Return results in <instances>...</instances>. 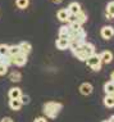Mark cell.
<instances>
[{
  "label": "cell",
  "instance_id": "obj_22",
  "mask_svg": "<svg viewBox=\"0 0 114 122\" xmlns=\"http://www.w3.org/2000/svg\"><path fill=\"white\" fill-rule=\"evenodd\" d=\"M9 54V45L6 44H1L0 45V55L1 57H5V55Z\"/></svg>",
  "mask_w": 114,
  "mask_h": 122
},
{
  "label": "cell",
  "instance_id": "obj_29",
  "mask_svg": "<svg viewBox=\"0 0 114 122\" xmlns=\"http://www.w3.org/2000/svg\"><path fill=\"white\" fill-rule=\"evenodd\" d=\"M110 81L114 82V71H112V73H110Z\"/></svg>",
  "mask_w": 114,
  "mask_h": 122
},
{
  "label": "cell",
  "instance_id": "obj_16",
  "mask_svg": "<svg viewBox=\"0 0 114 122\" xmlns=\"http://www.w3.org/2000/svg\"><path fill=\"white\" fill-rule=\"evenodd\" d=\"M105 17L106 18H114V1H110L108 5H106L105 9Z\"/></svg>",
  "mask_w": 114,
  "mask_h": 122
},
{
  "label": "cell",
  "instance_id": "obj_5",
  "mask_svg": "<svg viewBox=\"0 0 114 122\" xmlns=\"http://www.w3.org/2000/svg\"><path fill=\"white\" fill-rule=\"evenodd\" d=\"M92 91H94V87H92V85L89 84V82H83V84H81L80 85V93L85 95V97H89V95L92 94Z\"/></svg>",
  "mask_w": 114,
  "mask_h": 122
},
{
  "label": "cell",
  "instance_id": "obj_1",
  "mask_svg": "<svg viewBox=\"0 0 114 122\" xmlns=\"http://www.w3.org/2000/svg\"><path fill=\"white\" fill-rule=\"evenodd\" d=\"M63 108V105L58 102H46L42 107V112L45 113V116L48 118H57L58 113L60 112V109Z\"/></svg>",
  "mask_w": 114,
  "mask_h": 122
},
{
  "label": "cell",
  "instance_id": "obj_23",
  "mask_svg": "<svg viewBox=\"0 0 114 122\" xmlns=\"http://www.w3.org/2000/svg\"><path fill=\"white\" fill-rule=\"evenodd\" d=\"M21 53V49H19V45H13V46H9V55H17Z\"/></svg>",
  "mask_w": 114,
  "mask_h": 122
},
{
  "label": "cell",
  "instance_id": "obj_30",
  "mask_svg": "<svg viewBox=\"0 0 114 122\" xmlns=\"http://www.w3.org/2000/svg\"><path fill=\"white\" fill-rule=\"evenodd\" d=\"M53 1L55 3V4H60V3H63L64 0H53Z\"/></svg>",
  "mask_w": 114,
  "mask_h": 122
},
{
  "label": "cell",
  "instance_id": "obj_8",
  "mask_svg": "<svg viewBox=\"0 0 114 122\" xmlns=\"http://www.w3.org/2000/svg\"><path fill=\"white\" fill-rule=\"evenodd\" d=\"M71 13L67 8H63V9H59L57 13V18L59 19L60 22H68V18H69Z\"/></svg>",
  "mask_w": 114,
  "mask_h": 122
},
{
  "label": "cell",
  "instance_id": "obj_31",
  "mask_svg": "<svg viewBox=\"0 0 114 122\" xmlns=\"http://www.w3.org/2000/svg\"><path fill=\"white\" fill-rule=\"evenodd\" d=\"M108 121H109V122H114V116H112V117H110Z\"/></svg>",
  "mask_w": 114,
  "mask_h": 122
},
{
  "label": "cell",
  "instance_id": "obj_28",
  "mask_svg": "<svg viewBox=\"0 0 114 122\" xmlns=\"http://www.w3.org/2000/svg\"><path fill=\"white\" fill-rule=\"evenodd\" d=\"M0 122H14V121H13L10 117H4V118H1V121H0Z\"/></svg>",
  "mask_w": 114,
  "mask_h": 122
},
{
  "label": "cell",
  "instance_id": "obj_11",
  "mask_svg": "<svg viewBox=\"0 0 114 122\" xmlns=\"http://www.w3.org/2000/svg\"><path fill=\"white\" fill-rule=\"evenodd\" d=\"M9 99H19L22 97V90L19 87H12L8 93Z\"/></svg>",
  "mask_w": 114,
  "mask_h": 122
},
{
  "label": "cell",
  "instance_id": "obj_4",
  "mask_svg": "<svg viewBox=\"0 0 114 122\" xmlns=\"http://www.w3.org/2000/svg\"><path fill=\"white\" fill-rule=\"evenodd\" d=\"M100 35H101V37L104 40H110L114 36V28L112 26H104L101 28V31H100Z\"/></svg>",
  "mask_w": 114,
  "mask_h": 122
},
{
  "label": "cell",
  "instance_id": "obj_17",
  "mask_svg": "<svg viewBox=\"0 0 114 122\" xmlns=\"http://www.w3.org/2000/svg\"><path fill=\"white\" fill-rule=\"evenodd\" d=\"M9 80L12 82H19L22 80V73L19 71H12L9 73Z\"/></svg>",
  "mask_w": 114,
  "mask_h": 122
},
{
  "label": "cell",
  "instance_id": "obj_18",
  "mask_svg": "<svg viewBox=\"0 0 114 122\" xmlns=\"http://www.w3.org/2000/svg\"><path fill=\"white\" fill-rule=\"evenodd\" d=\"M104 93L106 95H113L114 94V82L113 81H108L104 85Z\"/></svg>",
  "mask_w": 114,
  "mask_h": 122
},
{
  "label": "cell",
  "instance_id": "obj_26",
  "mask_svg": "<svg viewBox=\"0 0 114 122\" xmlns=\"http://www.w3.org/2000/svg\"><path fill=\"white\" fill-rule=\"evenodd\" d=\"M19 100L22 102V104H23V105H26V104H28V103H30V97H28V95L22 94V97L19 98Z\"/></svg>",
  "mask_w": 114,
  "mask_h": 122
},
{
  "label": "cell",
  "instance_id": "obj_20",
  "mask_svg": "<svg viewBox=\"0 0 114 122\" xmlns=\"http://www.w3.org/2000/svg\"><path fill=\"white\" fill-rule=\"evenodd\" d=\"M104 105L106 108H114V97L113 95H106L104 98Z\"/></svg>",
  "mask_w": 114,
  "mask_h": 122
},
{
  "label": "cell",
  "instance_id": "obj_14",
  "mask_svg": "<svg viewBox=\"0 0 114 122\" xmlns=\"http://www.w3.org/2000/svg\"><path fill=\"white\" fill-rule=\"evenodd\" d=\"M22 102L19 100V99H10L9 100V107H10V109L13 111H19L22 108Z\"/></svg>",
  "mask_w": 114,
  "mask_h": 122
},
{
  "label": "cell",
  "instance_id": "obj_21",
  "mask_svg": "<svg viewBox=\"0 0 114 122\" xmlns=\"http://www.w3.org/2000/svg\"><path fill=\"white\" fill-rule=\"evenodd\" d=\"M15 5L19 9H26L30 5V0H15Z\"/></svg>",
  "mask_w": 114,
  "mask_h": 122
},
{
  "label": "cell",
  "instance_id": "obj_19",
  "mask_svg": "<svg viewBox=\"0 0 114 122\" xmlns=\"http://www.w3.org/2000/svg\"><path fill=\"white\" fill-rule=\"evenodd\" d=\"M74 15H76V22H78L80 25L86 23V21H87V14H86V13H85L83 10L78 12L77 14H74Z\"/></svg>",
  "mask_w": 114,
  "mask_h": 122
},
{
  "label": "cell",
  "instance_id": "obj_6",
  "mask_svg": "<svg viewBox=\"0 0 114 122\" xmlns=\"http://www.w3.org/2000/svg\"><path fill=\"white\" fill-rule=\"evenodd\" d=\"M72 53H73V55H74L77 59H80V61H82V62H85L87 58H89V54H87V53L82 48H81V45H80L77 49H74Z\"/></svg>",
  "mask_w": 114,
  "mask_h": 122
},
{
  "label": "cell",
  "instance_id": "obj_13",
  "mask_svg": "<svg viewBox=\"0 0 114 122\" xmlns=\"http://www.w3.org/2000/svg\"><path fill=\"white\" fill-rule=\"evenodd\" d=\"M81 48H82L83 50L89 54V57H90V55H92V54H95V46H94V44H90V42L85 41L83 44H81Z\"/></svg>",
  "mask_w": 114,
  "mask_h": 122
},
{
  "label": "cell",
  "instance_id": "obj_12",
  "mask_svg": "<svg viewBox=\"0 0 114 122\" xmlns=\"http://www.w3.org/2000/svg\"><path fill=\"white\" fill-rule=\"evenodd\" d=\"M19 49H21V53L28 55L32 51V45L30 44V42H27V41H22L21 44H19Z\"/></svg>",
  "mask_w": 114,
  "mask_h": 122
},
{
  "label": "cell",
  "instance_id": "obj_3",
  "mask_svg": "<svg viewBox=\"0 0 114 122\" xmlns=\"http://www.w3.org/2000/svg\"><path fill=\"white\" fill-rule=\"evenodd\" d=\"M10 62L12 64L17 66V67H22L27 63V55L23 53H19L17 55H10Z\"/></svg>",
  "mask_w": 114,
  "mask_h": 122
},
{
  "label": "cell",
  "instance_id": "obj_25",
  "mask_svg": "<svg viewBox=\"0 0 114 122\" xmlns=\"http://www.w3.org/2000/svg\"><path fill=\"white\" fill-rule=\"evenodd\" d=\"M69 27L73 30V31H77V30L82 28V25H80L78 22H72V23H69Z\"/></svg>",
  "mask_w": 114,
  "mask_h": 122
},
{
  "label": "cell",
  "instance_id": "obj_15",
  "mask_svg": "<svg viewBox=\"0 0 114 122\" xmlns=\"http://www.w3.org/2000/svg\"><path fill=\"white\" fill-rule=\"evenodd\" d=\"M68 10H69V13L71 14H77L78 12H81L82 9H81V5L78 4V3H76V1H73V3H71L69 5H68Z\"/></svg>",
  "mask_w": 114,
  "mask_h": 122
},
{
  "label": "cell",
  "instance_id": "obj_33",
  "mask_svg": "<svg viewBox=\"0 0 114 122\" xmlns=\"http://www.w3.org/2000/svg\"><path fill=\"white\" fill-rule=\"evenodd\" d=\"M103 122H109V121H108V120H106V121H103Z\"/></svg>",
  "mask_w": 114,
  "mask_h": 122
},
{
  "label": "cell",
  "instance_id": "obj_34",
  "mask_svg": "<svg viewBox=\"0 0 114 122\" xmlns=\"http://www.w3.org/2000/svg\"><path fill=\"white\" fill-rule=\"evenodd\" d=\"M113 97H114V94H113Z\"/></svg>",
  "mask_w": 114,
  "mask_h": 122
},
{
  "label": "cell",
  "instance_id": "obj_9",
  "mask_svg": "<svg viewBox=\"0 0 114 122\" xmlns=\"http://www.w3.org/2000/svg\"><path fill=\"white\" fill-rule=\"evenodd\" d=\"M69 44L71 41L68 40V39H63V37H59L55 42V45H57V48L59 49V50H64V49H68L69 48Z\"/></svg>",
  "mask_w": 114,
  "mask_h": 122
},
{
  "label": "cell",
  "instance_id": "obj_7",
  "mask_svg": "<svg viewBox=\"0 0 114 122\" xmlns=\"http://www.w3.org/2000/svg\"><path fill=\"white\" fill-rule=\"evenodd\" d=\"M100 55V61H101V63H105V64H109L112 63L113 61V53L110 50H104Z\"/></svg>",
  "mask_w": 114,
  "mask_h": 122
},
{
  "label": "cell",
  "instance_id": "obj_10",
  "mask_svg": "<svg viewBox=\"0 0 114 122\" xmlns=\"http://www.w3.org/2000/svg\"><path fill=\"white\" fill-rule=\"evenodd\" d=\"M71 27L69 25L68 26H62L59 28V37H63V39H68L69 40V35H71Z\"/></svg>",
  "mask_w": 114,
  "mask_h": 122
},
{
  "label": "cell",
  "instance_id": "obj_27",
  "mask_svg": "<svg viewBox=\"0 0 114 122\" xmlns=\"http://www.w3.org/2000/svg\"><path fill=\"white\" fill-rule=\"evenodd\" d=\"M33 122H48V121H46V118H44V117H37V118H35Z\"/></svg>",
  "mask_w": 114,
  "mask_h": 122
},
{
  "label": "cell",
  "instance_id": "obj_2",
  "mask_svg": "<svg viewBox=\"0 0 114 122\" xmlns=\"http://www.w3.org/2000/svg\"><path fill=\"white\" fill-rule=\"evenodd\" d=\"M86 64L89 66V67L91 68L92 71H100L101 70V61H100V55L99 54H92V55H90L89 58L86 59Z\"/></svg>",
  "mask_w": 114,
  "mask_h": 122
},
{
  "label": "cell",
  "instance_id": "obj_24",
  "mask_svg": "<svg viewBox=\"0 0 114 122\" xmlns=\"http://www.w3.org/2000/svg\"><path fill=\"white\" fill-rule=\"evenodd\" d=\"M8 68H9V66H6L4 63L0 64V76H5L8 73Z\"/></svg>",
  "mask_w": 114,
  "mask_h": 122
},
{
  "label": "cell",
  "instance_id": "obj_32",
  "mask_svg": "<svg viewBox=\"0 0 114 122\" xmlns=\"http://www.w3.org/2000/svg\"><path fill=\"white\" fill-rule=\"evenodd\" d=\"M1 63H3V57L0 55V64H1Z\"/></svg>",
  "mask_w": 114,
  "mask_h": 122
}]
</instances>
